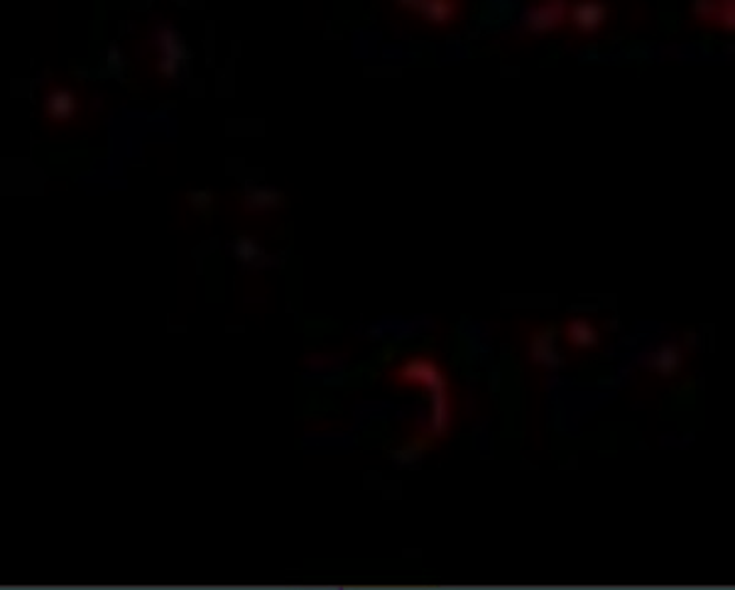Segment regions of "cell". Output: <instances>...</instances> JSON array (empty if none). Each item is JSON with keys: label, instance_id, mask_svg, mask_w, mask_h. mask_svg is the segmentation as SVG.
<instances>
[{"label": "cell", "instance_id": "1", "mask_svg": "<svg viewBox=\"0 0 735 590\" xmlns=\"http://www.w3.org/2000/svg\"><path fill=\"white\" fill-rule=\"evenodd\" d=\"M566 333H569L566 339H572L574 343H578V346H594V343L598 341L596 331L592 324H588V321H574V324L566 329Z\"/></svg>", "mask_w": 735, "mask_h": 590}]
</instances>
